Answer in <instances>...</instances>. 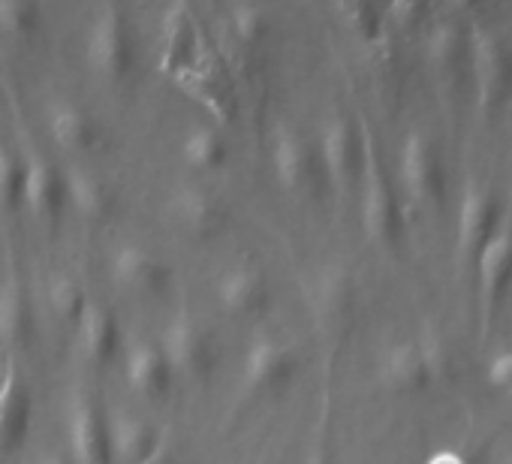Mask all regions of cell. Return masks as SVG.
<instances>
[{
	"label": "cell",
	"instance_id": "obj_1",
	"mask_svg": "<svg viewBox=\"0 0 512 464\" xmlns=\"http://www.w3.org/2000/svg\"><path fill=\"white\" fill-rule=\"evenodd\" d=\"M356 190H359V214H362L365 236L380 248H398L404 239V205L368 127H365V163Z\"/></svg>",
	"mask_w": 512,
	"mask_h": 464
},
{
	"label": "cell",
	"instance_id": "obj_2",
	"mask_svg": "<svg viewBox=\"0 0 512 464\" xmlns=\"http://www.w3.org/2000/svg\"><path fill=\"white\" fill-rule=\"evenodd\" d=\"M85 64L103 82H124L136 64V40L121 7L103 4L94 10L85 34Z\"/></svg>",
	"mask_w": 512,
	"mask_h": 464
},
{
	"label": "cell",
	"instance_id": "obj_3",
	"mask_svg": "<svg viewBox=\"0 0 512 464\" xmlns=\"http://www.w3.org/2000/svg\"><path fill=\"white\" fill-rule=\"evenodd\" d=\"M506 217V208L497 196V190L482 178H467L458 202V229H455V254L464 275H473L479 254L494 239Z\"/></svg>",
	"mask_w": 512,
	"mask_h": 464
},
{
	"label": "cell",
	"instance_id": "obj_4",
	"mask_svg": "<svg viewBox=\"0 0 512 464\" xmlns=\"http://www.w3.org/2000/svg\"><path fill=\"white\" fill-rule=\"evenodd\" d=\"M314 145L326 184L338 193L356 190L365 163V124H356L347 112H335L323 121Z\"/></svg>",
	"mask_w": 512,
	"mask_h": 464
},
{
	"label": "cell",
	"instance_id": "obj_5",
	"mask_svg": "<svg viewBox=\"0 0 512 464\" xmlns=\"http://www.w3.org/2000/svg\"><path fill=\"white\" fill-rule=\"evenodd\" d=\"M470 82L482 118H491L512 91V52L503 37L482 22L470 25Z\"/></svg>",
	"mask_w": 512,
	"mask_h": 464
},
{
	"label": "cell",
	"instance_id": "obj_6",
	"mask_svg": "<svg viewBox=\"0 0 512 464\" xmlns=\"http://www.w3.org/2000/svg\"><path fill=\"white\" fill-rule=\"evenodd\" d=\"M302 371V356L293 344L275 335L253 338L241 356L238 389L250 398L284 392Z\"/></svg>",
	"mask_w": 512,
	"mask_h": 464
},
{
	"label": "cell",
	"instance_id": "obj_7",
	"mask_svg": "<svg viewBox=\"0 0 512 464\" xmlns=\"http://www.w3.org/2000/svg\"><path fill=\"white\" fill-rule=\"evenodd\" d=\"M398 175H401V190L404 196L422 208V211H437L446 202V169L437 142L413 130L407 133L401 154H398Z\"/></svg>",
	"mask_w": 512,
	"mask_h": 464
},
{
	"label": "cell",
	"instance_id": "obj_8",
	"mask_svg": "<svg viewBox=\"0 0 512 464\" xmlns=\"http://www.w3.org/2000/svg\"><path fill=\"white\" fill-rule=\"evenodd\" d=\"M269 160L278 187L290 196H308L326 184L317 145L293 124H278L269 139Z\"/></svg>",
	"mask_w": 512,
	"mask_h": 464
},
{
	"label": "cell",
	"instance_id": "obj_9",
	"mask_svg": "<svg viewBox=\"0 0 512 464\" xmlns=\"http://www.w3.org/2000/svg\"><path fill=\"white\" fill-rule=\"evenodd\" d=\"M160 350L169 359L175 377H208L217 365V338L214 332L190 311H178L163 335H160Z\"/></svg>",
	"mask_w": 512,
	"mask_h": 464
},
{
	"label": "cell",
	"instance_id": "obj_10",
	"mask_svg": "<svg viewBox=\"0 0 512 464\" xmlns=\"http://www.w3.org/2000/svg\"><path fill=\"white\" fill-rule=\"evenodd\" d=\"M476 284H479V335L482 341L491 335L494 317L512 287V211H506L494 239L476 260Z\"/></svg>",
	"mask_w": 512,
	"mask_h": 464
},
{
	"label": "cell",
	"instance_id": "obj_11",
	"mask_svg": "<svg viewBox=\"0 0 512 464\" xmlns=\"http://www.w3.org/2000/svg\"><path fill=\"white\" fill-rule=\"evenodd\" d=\"M425 55L440 91L458 97L470 79V25L458 19L434 22L425 40Z\"/></svg>",
	"mask_w": 512,
	"mask_h": 464
},
{
	"label": "cell",
	"instance_id": "obj_12",
	"mask_svg": "<svg viewBox=\"0 0 512 464\" xmlns=\"http://www.w3.org/2000/svg\"><path fill=\"white\" fill-rule=\"evenodd\" d=\"M67 443L73 464H112L109 413L88 392L76 389L67 407Z\"/></svg>",
	"mask_w": 512,
	"mask_h": 464
},
{
	"label": "cell",
	"instance_id": "obj_13",
	"mask_svg": "<svg viewBox=\"0 0 512 464\" xmlns=\"http://www.w3.org/2000/svg\"><path fill=\"white\" fill-rule=\"evenodd\" d=\"M305 299L314 323L323 332H341L347 329L356 308V281L344 263H329L311 275L305 287Z\"/></svg>",
	"mask_w": 512,
	"mask_h": 464
},
{
	"label": "cell",
	"instance_id": "obj_14",
	"mask_svg": "<svg viewBox=\"0 0 512 464\" xmlns=\"http://www.w3.org/2000/svg\"><path fill=\"white\" fill-rule=\"evenodd\" d=\"M109 275H112L115 287H121L133 299H160V296H166V290L172 284L169 263L157 251L136 245V242L121 245L112 254Z\"/></svg>",
	"mask_w": 512,
	"mask_h": 464
},
{
	"label": "cell",
	"instance_id": "obj_15",
	"mask_svg": "<svg viewBox=\"0 0 512 464\" xmlns=\"http://www.w3.org/2000/svg\"><path fill=\"white\" fill-rule=\"evenodd\" d=\"M214 302L226 317H260L272 305V284L260 266L235 263L217 275Z\"/></svg>",
	"mask_w": 512,
	"mask_h": 464
},
{
	"label": "cell",
	"instance_id": "obj_16",
	"mask_svg": "<svg viewBox=\"0 0 512 464\" xmlns=\"http://www.w3.org/2000/svg\"><path fill=\"white\" fill-rule=\"evenodd\" d=\"M166 211L178 229H184L187 236L202 239V242L223 232V226L229 220L223 199L202 184H181V187L169 190Z\"/></svg>",
	"mask_w": 512,
	"mask_h": 464
},
{
	"label": "cell",
	"instance_id": "obj_17",
	"mask_svg": "<svg viewBox=\"0 0 512 464\" xmlns=\"http://www.w3.org/2000/svg\"><path fill=\"white\" fill-rule=\"evenodd\" d=\"M377 383L392 395H419L437 383L419 338L389 344L377 359Z\"/></svg>",
	"mask_w": 512,
	"mask_h": 464
},
{
	"label": "cell",
	"instance_id": "obj_18",
	"mask_svg": "<svg viewBox=\"0 0 512 464\" xmlns=\"http://www.w3.org/2000/svg\"><path fill=\"white\" fill-rule=\"evenodd\" d=\"M31 422L34 395L22 368L16 365V359H10L4 377H0V455H13L28 443Z\"/></svg>",
	"mask_w": 512,
	"mask_h": 464
},
{
	"label": "cell",
	"instance_id": "obj_19",
	"mask_svg": "<svg viewBox=\"0 0 512 464\" xmlns=\"http://www.w3.org/2000/svg\"><path fill=\"white\" fill-rule=\"evenodd\" d=\"M64 172L43 154L25 157V184H22V208L37 223L58 220L64 208Z\"/></svg>",
	"mask_w": 512,
	"mask_h": 464
},
{
	"label": "cell",
	"instance_id": "obj_20",
	"mask_svg": "<svg viewBox=\"0 0 512 464\" xmlns=\"http://www.w3.org/2000/svg\"><path fill=\"white\" fill-rule=\"evenodd\" d=\"M46 127L58 148L73 154H94L103 145V127L100 121L73 100H55L46 109Z\"/></svg>",
	"mask_w": 512,
	"mask_h": 464
},
{
	"label": "cell",
	"instance_id": "obj_21",
	"mask_svg": "<svg viewBox=\"0 0 512 464\" xmlns=\"http://www.w3.org/2000/svg\"><path fill=\"white\" fill-rule=\"evenodd\" d=\"M124 377H127L130 392L139 398H148V401L169 395V389L175 383V371L157 341H136L127 347Z\"/></svg>",
	"mask_w": 512,
	"mask_h": 464
},
{
	"label": "cell",
	"instance_id": "obj_22",
	"mask_svg": "<svg viewBox=\"0 0 512 464\" xmlns=\"http://www.w3.org/2000/svg\"><path fill=\"white\" fill-rule=\"evenodd\" d=\"M37 311L28 284L19 275L0 281V347L16 350L34 341Z\"/></svg>",
	"mask_w": 512,
	"mask_h": 464
},
{
	"label": "cell",
	"instance_id": "obj_23",
	"mask_svg": "<svg viewBox=\"0 0 512 464\" xmlns=\"http://www.w3.org/2000/svg\"><path fill=\"white\" fill-rule=\"evenodd\" d=\"M163 443V431L142 413H109L112 464H142Z\"/></svg>",
	"mask_w": 512,
	"mask_h": 464
},
{
	"label": "cell",
	"instance_id": "obj_24",
	"mask_svg": "<svg viewBox=\"0 0 512 464\" xmlns=\"http://www.w3.org/2000/svg\"><path fill=\"white\" fill-rule=\"evenodd\" d=\"M64 199L88 223H103L115 211L112 184L100 172H94L88 166H79V163L64 169Z\"/></svg>",
	"mask_w": 512,
	"mask_h": 464
},
{
	"label": "cell",
	"instance_id": "obj_25",
	"mask_svg": "<svg viewBox=\"0 0 512 464\" xmlns=\"http://www.w3.org/2000/svg\"><path fill=\"white\" fill-rule=\"evenodd\" d=\"M76 335H79L82 353L100 368L112 365L121 353V323L112 314V308H106L100 302H88V308L76 326Z\"/></svg>",
	"mask_w": 512,
	"mask_h": 464
},
{
	"label": "cell",
	"instance_id": "obj_26",
	"mask_svg": "<svg viewBox=\"0 0 512 464\" xmlns=\"http://www.w3.org/2000/svg\"><path fill=\"white\" fill-rule=\"evenodd\" d=\"M160 40H163V64L169 70H187L196 61V25H193V13L184 4H175L163 13Z\"/></svg>",
	"mask_w": 512,
	"mask_h": 464
},
{
	"label": "cell",
	"instance_id": "obj_27",
	"mask_svg": "<svg viewBox=\"0 0 512 464\" xmlns=\"http://www.w3.org/2000/svg\"><path fill=\"white\" fill-rule=\"evenodd\" d=\"M226 157H229V145H226L223 133L214 127H193L181 139V160L187 169H193L199 175H211V172L223 169Z\"/></svg>",
	"mask_w": 512,
	"mask_h": 464
},
{
	"label": "cell",
	"instance_id": "obj_28",
	"mask_svg": "<svg viewBox=\"0 0 512 464\" xmlns=\"http://www.w3.org/2000/svg\"><path fill=\"white\" fill-rule=\"evenodd\" d=\"M46 299H49V308L55 314L58 323L64 326H79L85 308H88V296H85V287L76 275L70 272H55L46 284Z\"/></svg>",
	"mask_w": 512,
	"mask_h": 464
},
{
	"label": "cell",
	"instance_id": "obj_29",
	"mask_svg": "<svg viewBox=\"0 0 512 464\" xmlns=\"http://www.w3.org/2000/svg\"><path fill=\"white\" fill-rule=\"evenodd\" d=\"M226 28L241 49L244 46L256 49V46H263L272 34V13L266 7H253V4L229 7L226 10Z\"/></svg>",
	"mask_w": 512,
	"mask_h": 464
},
{
	"label": "cell",
	"instance_id": "obj_30",
	"mask_svg": "<svg viewBox=\"0 0 512 464\" xmlns=\"http://www.w3.org/2000/svg\"><path fill=\"white\" fill-rule=\"evenodd\" d=\"M43 10L31 0H0V37L28 40L40 31Z\"/></svg>",
	"mask_w": 512,
	"mask_h": 464
},
{
	"label": "cell",
	"instance_id": "obj_31",
	"mask_svg": "<svg viewBox=\"0 0 512 464\" xmlns=\"http://www.w3.org/2000/svg\"><path fill=\"white\" fill-rule=\"evenodd\" d=\"M344 25L362 40V43H380L389 31L386 25V10L371 7V4H344L338 7Z\"/></svg>",
	"mask_w": 512,
	"mask_h": 464
},
{
	"label": "cell",
	"instance_id": "obj_32",
	"mask_svg": "<svg viewBox=\"0 0 512 464\" xmlns=\"http://www.w3.org/2000/svg\"><path fill=\"white\" fill-rule=\"evenodd\" d=\"M22 184H25V157L0 139V208L22 205Z\"/></svg>",
	"mask_w": 512,
	"mask_h": 464
},
{
	"label": "cell",
	"instance_id": "obj_33",
	"mask_svg": "<svg viewBox=\"0 0 512 464\" xmlns=\"http://www.w3.org/2000/svg\"><path fill=\"white\" fill-rule=\"evenodd\" d=\"M488 383L494 389H500L503 395L512 398V350L491 359V365H488Z\"/></svg>",
	"mask_w": 512,
	"mask_h": 464
},
{
	"label": "cell",
	"instance_id": "obj_34",
	"mask_svg": "<svg viewBox=\"0 0 512 464\" xmlns=\"http://www.w3.org/2000/svg\"><path fill=\"white\" fill-rule=\"evenodd\" d=\"M142 464H181V461H178V452H175V446H172V443L163 437V443H160V446H157V449H154V452H151L145 461H142Z\"/></svg>",
	"mask_w": 512,
	"mask_h": 464
},
{
	"label": "cell",
	"instance_id": "obj_35",
	"mask_svg": "<svg viewBox=\"0 0 512 464\" xmlns=\"http://www.w3.org/2000/svg\"><path fill=\"white\" fill-rule=\"evenodd\" d=\"M425 464H467L458 452H449V449H440V452H434Z\"/></svg>",
	"mask_w": 512,
	"mask_h": 464
},
{
	"label": "cell",
	"instance_id": "obj_36",
	"mask_svg": "<svg viewBox=\"0 0 512 464\" xmlns=\"http://www.w3.org/2000/svg\"><path fill=\"white\" fill-rule=\"evenodd\" d=\"M308 464H335V458H332V452L326 446H314L311 455H308Z\"/></svg>",
	"mask_w": 512,
	"mask_h": 464
},
{
	"label": "cell",
	"instance_id": "obj_37",
	"mask_svg": "<svg viewBox=\"0 0 512 464\" xmlns=\"http://www.w3.org/2000/svg\"><path fill=\"white\" fill-rule=\"evenodd\" d=\"M40 464H73V461H70V455H64V452H46V455L40 458Z\"/></svg>",
	"mask_w": 512,
	"mask_h": 464
}]
</instances>
